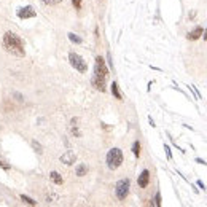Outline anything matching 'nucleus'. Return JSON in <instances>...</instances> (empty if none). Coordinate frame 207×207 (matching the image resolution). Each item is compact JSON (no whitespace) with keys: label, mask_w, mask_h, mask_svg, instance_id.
Here are the masks:
<instances>
[{"label":"nucleus","mask_w":207,"mask_h":207,"mask_svg":"<svg viewBox=\"0 0 207 207\" xmlns=\"http://www.w3.org/2000/svg\"><path fill=\"white\" fill-rule=\"evenodd\" d=\"M69 61H70V64L73 65L78 72H81V73H85V72L88 70V65H86V62L83 61L81 56H78L77 53H70V54H69Z\"/></svg>","instance_id":"7ed1b4c3"},{"label":"nucleus","mask_w":207,"mask_h":207,"mask_svg":"<svg viewBox=\"0 0 207 207\" xmlns=\"http://www.w3.org/2000/svg\"><path fill=\"white\" fill-rule=\"evenodd\" d=\"M94 75L102 77V78H107V75H108V69H107V65H105V61L100 56L96 57V69H94Z\"/></svg>","instance_id":"39448f33"},{"label":"nucleus","mask_w":207,"mask_h":207,"mask_svg":"<svg viewBox=\"0 0 207 207\" xmlns=\"http://www.w3.org/2000/svg\"><path fill=\"white\" fill-rule=\"evenodd\" d=\"M3 46L6 48V51H10L14 56H24V45H23V40L18 37L16 34L13 32H6L3 35Z\"/></svg>","instance_id":"f257e3e1"},{"label":"nucleus","mask_w":207,"mask_h":207,"mask_svg":"<svg viewBox=\"0 0 207 207\" xmlns=\"http://www.w3.org/2000/svg\"><path fill=\"white\" fill-rule=\"evenodd\" d=\"M164 150H166V153H167V158L170 159V158H172V155H170V150H169V147H167V145L164 147Z\"/></svg>","instance_id":"412c9836"},{"label":"nucleus","mask_w":207,"mask_h":207,"mask_svg":"<svg viewBox=\"0 0 207 207\" xmlns=\"http://www.w3.org/2000/svg\"><path fill=\"white\" fill-rule=\"evenodd\" d=\"M42 2H45V3H48V5H56V3H59V2H62V0H42Z\"/></svg>","instance_id":"a211bd4d"},{"label":"nucleus","mask_w":207,"mask_h":207,"mask_svg":"<svg viewBox=\"0 0 207 207\" xmlns=\"http://www.w3.org/2000/svg\"><path fill=\"white\" fill-rule=\"evenodd\" d=\"M49 177H51V180L56 185H62V177H61L59 172H51V174H49Z\"/></svg>","instance_id":"9b49d317"},{"label":"nucleus","mask_w":207,"mask_h":207,"mask_svg":"<svg viewBox=\"0 0 207 207\" xmlns=\"http://www.w3.org/2000/svg\"><path fill=\"white\" fill-rule=\"evenodd\" d=\"M69 38H70V42H73V43H81L83 42V40L75 34H69Z\"/></svg>","instance_id":"dca6fc26"},{"label":"nucleus","mask_w":207,"mask_h":207,"mask_svg":"<svg viewBox=\"0 0 207 207\" xmlns=\"http://www.w3.org/2000/svg\"><path fill=\"white\" fill-rule=\"evenodd\" d=\"M129 187H131V182L128 179H123L117 183V198L119 201L126 199V196L129 194Z\"/></svg>","instance_id":"20e7f679"},{"label":"nucleus","mask_w":207,"mask_h":207,"mask_svg":"<svg viewBox=\"0 0 207 207\" xmlns=\"http://www.w3.org/2000/svg\"><path fill=\"white\" fill-rule=\"evenodd\" d=\"M155 204H156V206H161V196H159V193H156V198H155Z\"/></svg>","instance_id":"aec40b11"},{"label":"nucleus","mask_w":207,"mask_h":207,"mask_svg":"<svg viewBox=\"0 0 207 207\" xmlns=\"http://www.w3.org/2000/svg\"><path fill=\"white\" fill-rule=\"evenodd\" d=\"M86 172H88V167H86L85 164H80L78 167H77V175H78V177H83Z\"/></svg>","instance_id":"f8f14e48"},{"label":"nucleus","mask_w":207,"mask_h":207,"mask_svg":"<svg viewBox=\"0 0 207 207\" xmlns=\"http://www.w3.org/2000/svg\"><path fill=\"white\" fill-rule=\"evenodd\" d=\"M75 159H77V156H75V153H73V151H70V150L61 156V162H64V164H67V166L73 164Z\"/></svg>","instance_id":"0eeeda50"},{"label":"nucleus","mask_w":207,"mask_h":207,"mask_svg":"<svg viewBox=\"0 0 207 207\" xmlns=\"http://www.w3.org/2000/svg\"><path fill=\"white\" fill-rule=\"evenodd\" d=\"M21 199H23L26 204H29V206H35V204H37V201H34L32 198H29V196H26V194H21Z\"/></svg>","instance_id":"4468645a"},{"label":"nucleus","mask_w":207,"mask_h":207,"mask_svg":"<svg viewBox=\"0 0 207 207\" xmlns=\"http://www.w3.org/2000/svg\"><path fill=\"white\" fill-rule=\"evenodd\" d=\"M72 3H73V6H75L77 10L81 8V0H72Z\"/></svg>","instance_id":"f3484780"},{"label":"nucleus","mask_w":207,"mask_h":207,"mask_svg":"<svg viewBox=\"0 0 207 207\" xmlns=\"http://www.w3.org/2000/svg\"><path fill=\"white\" fill-rule=\"evenodd\" d=\"M148 182H150V172L145 169V170H142V174L139 175V187L140 188H147Z\"/></svg>","instance_id":"1a4fd4ad"},{"label":"nucleus","mask_w":207,"mask_h":207,"mask_svg":"<svg viewBox=\"0 0 207 207\" xmlns=\"http://www.w3.org/2000/svg\"><path fill=\"white\" fill-rule=\"evenodd\" d=\"M32 145H34V147L37 148V151H38V153H42V145H40V143H37L35 140H32Z\"/></svg>","instance_id":"6ab92c4d"},{"label":"nucleus","mask_w":207,"mask_h":207,"mask_svg":"<svg viewBox=\"0 0 207 207\" xmlns=\"http://www.w3.org/2000/svg\"><path fill=\"white\" fill-rule=\"evenodd\" d=\"M112 93H113V96L117 97V99H121V94H119V91H118V85L117 83H112Z\"/></svg>","instance_id":"ddd939ff"},{"label":"nucleus","mask_w":207,"mask_h":207,"mask_svg":"<svg viewBox=\"0 0 207 207\" xmlns=\"http://www.w3.org/2000/svg\"><path fill=\"white\" fill-rule=\"evenodd\" d=\"M18 16L21 19H29V18H34L35 16V10L32 6H24V8L18 10Z\"/></svg>","instance_id":"423d86ee"},{"label":"nucleus","mask_w":207,"mask_h":207,"mask_svg":"<svg viewBox=\"0 0 207 207\" xmlns=\"http://www.w3.org/2000/svg\"><path fill=\"white\" fill-rule=\"evenodd\" d=\"M93 86L96 89H99V91H105V78H102V77H97V75H94L93 77Z\"/></svg>","instance_id":"6e6552de"},{"label":"nucleus","mask_w":207,"mask_h":207,"mask_svg":"<svg viewBox=\"0 0 207 207\" xmlns=\"http://www.w3.org/2000/svg\"><path fill=\"white\" fill-rule=\"evenodd\" d=\"M132 153L139 158V155H140V143L139 142H134V145H132Z\"/></svg>","instance_id":"2eb2a0df"},{"label":"nucleus","mask_w":207,"mask_h":207,"mask_svg":"<svg viewBox=\"0 0 207 207\" xmlns=\"http://www.w3.org/2000/svg\"><path fill=\"white\" fill-rule=\"evenodd\" d=\"M123 162V153L119 148H112L107 155V166L110 169H118Z\"/></svg>","instance_id":"f03ea898"},{"label":"nucleus","mask_w":207,"mask_h":207,"mask_svg":"<svg viewBox=\"0 0 207 207\" xmlns=\"http://www.w3.org/2000/svg\"><path fill=\"white\" fill-rule=\"evenodd\" d=\"M204 38L207 40V30H206V34H204Z\"/></svg>","instance_id":"5701e85b"},{"label":"nucleus","mask_w":207,"mask_h":207,"mask_svg":"<svg viewBox=\"0 0 207 207\" xmlns=\"http://www.w3.org/2000/svg\"><path fill=\"white\" fill-rule=\"evenodd\" d=\"M0 166H2L3 169H10V166H8V164H5L3 161H0Z\"/></svg>","instance_id":"4be33fe9"},{"label":"nucleus","mask_w":207,"mask_h":207,"mask_svg":"<svg viewBox=\"0 0 207 207\" xmlns=\"http://www.w3.org/2000/svg\"><path fill=\"white\" fill-rule=\"evenodd\" d=\"M202 35V27H196L194 30H191L188 34V40H198Z\"/></svg>","instance_id":"9d476101"}]
</instances>
